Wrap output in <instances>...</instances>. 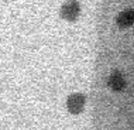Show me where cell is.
Returning <instances> with one entry per match:
<instances>
[{
  "label": "cell",
  "instance_id": "7a4b0ae2",
  "mask_svg": "<svg viewBox=\"0 0 134 130\" xmlns=\"http://www.w3.org/2000/svg\"><path fill=\"white\" fill-rule=\"evenodd\" d=\"M85 95L82 93H72V95L68 96V100H66V107L68 110L71 112L72 115H78L81 113L85 107Z\"/></svg>",
  "mask_w": 134,
  "mask_h": 130
},
{
  "label": "cell",
  "instance_id": "3957f363",
  "mask_svg": "<svg viewBox=\"0 0 134 130\" xmlns=\"http://www.w3.org/2000/svg\"><path fill=\"white\" fill-rule=\"evenodd\" d=\"M107 85L111 91L114 92H121L123 89L126 88V81L123 78L121 72L120 71H113L110 74V77L107 79Z\"/></svg>",
  "mask_w": 134,
  "mask_h": 130
},
{
  "label": "cell",
  "instance_id": "6da1fadb",
  "mask_svg": "<svg viewBox=\"0 0 134 130\" xmlns=\"http://www.w3.org/2000/svg\"><path fill=\"white\" fill-rule=\"evenodd\" d=\"M81 14V4L78 0H68L59 9V16L66 21H75Z\"/></svg>",
  "mask_w": 134,
  "mask_h": 130
},
{
  "label": "cell",
  "instance_id": "277c9868",
  "mask_svg": "<svg viewBox=\"0 0 134 130\" xmlns=\"http://www.w3.org/2000/svg\"><path fill=\"white\" fill-rule=\"evenodd\" d=\"M116 23H117V26L121 27V28L133 26L134 24V9H127V10H124V12H121L117 16V19H116Z\"/></svg>",
  "mask_w": 134,
  "mask_h": 130
}]
</instances>
